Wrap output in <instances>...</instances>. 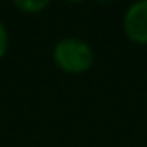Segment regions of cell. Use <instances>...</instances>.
<instances>
[{
    "label": "cell",
    "mask_w": 147,
    "mask_h": 147,
    "mask_svg": "<svg viewBox=\"0 0 147 147\" xmlns=\"http://www.w3.org/2000/svg\"><path fill=\"white\" fill-rule=\"evenodd\" d=\"M53 61L57 69L69 75L87 73L95 63V51L91 42L79 36H63L53 47Z\"/></svg>",
    "instance_id": "obj_1"
},
{
    "label": "cell",
    "mask_w": 147,
    "mask_h": 147,
    "mask_svg": "<svg viewBox=\"0 0 147 147\" xmlns=\"http://www.w3.org/2000/svg\"><path fill=\"white\" fill-rule=\"evenodd\" d=\"M123 32L131 42L147 45V0H137L123 12Z\"/></svg>",
    "instance_id": "obj_2"
},
{
    "label": "cell",
    "mask_w": 147,
    "mask_h": 147,
    "mask_svg": "<svg viewBox=\"0 0 147 147\" xmlns=\"http://www.w3.org/2000/svg\"><path fill=\"white\" fill-rule=\"evenodd\" d=\"M49 6H51L49 0H16L14 2V8H18L24 14H40Z\"/></svg>",
    "instance_id": "obj_3"
},
{
    "label": "cell",
    "mask_w": 147,
    "mask_h": 147,
    "mask_svg": "<svg viewBox=\"0 0 147 147\" xmlns=\"http://www.w3.org/2000/svg\"><path fill=\"white\" fill-rule=\"evenodd\" d=\"M8 47H10V36H8V28L6 24L0 20V59H4L6 53H8Z\"/></svg>",
    "instance_id": "obj_4"
}]
</instances>
